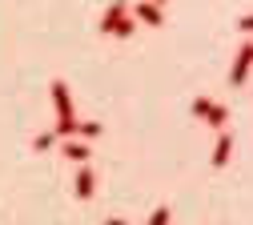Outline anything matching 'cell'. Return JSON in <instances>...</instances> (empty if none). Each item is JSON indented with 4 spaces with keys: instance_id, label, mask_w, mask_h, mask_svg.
Here are the masks:
<instances>
[{
    "instance_id": "1",
    "label": "cell",
    "mask_w": 253,
    "mask_h": 225,
    "mask_svg": "<svg viewBox=\"0 0 253 225\" xmlns=\"http://www.w3.org/2000/svg\"><path fill=\"white\" fill-rule=\"evenodd\" d=\"M52 105H56V129H52V137L56 141H69L77 133V109H73V96H69V85L65 81H52Z\"/></svg>"
},
{
    "instance_id": "2",
    "label": "cell",
    "mask_w": 253,
    "mask_h": 225,
    "mask_svg": "<svg viewBox=\"0 0 253 225\" xmlns=\"http://www.w3.org/2000/svg\"><path fill=\"white\" fill-rule=\"evenodd\" d=\"M249 64H253L249 45H241V48H237V56H233V64H229V85H245V77H249Z\"/></svg>"
},
{
    "instance_id": "3",
    "label": "cell",
    "mask_w": 253,
    "mask_h": 225,
    "mask_svg": "<svg viewBox=\"0 0 253 225\" xmlns=\"http://www.w3.org/2000/svg\"><path fill=\"white\" fill-rule=\"evenodd\" d=\"M129 16V8H125V0H117V4H109V12L101 16V37H113V28Z\"/></svg>"
},
{
    "instance_id": "4",
    "label": "cell",
    "mask_w": 253,
    "mask_h": 225,
    "mask_svg": "<svg viewBox=\"0 0 253 225\" xmlns=\"http://www.w3.org/2000/svg\"><path fill=\"white\" fill-rule=\"evenodd\" d=\"M133 20H145V24H165V8H157V4H149V0H141V4L133 8Z\"/></svg>"
},
{
    "instance_id": "5",
    "label": "cell",
    "mask_w": 253,
    "mask_h": 225,
    "mask_svg": "<svg viewBox=\"0 0 253 225\" xmlns=\"http://www.w3.org/2000/svg\"><path fill=\"white\" fill-rule=\"evenodd\" d=\"M92 193H97V173H92L88 165H81V173H77V197L88 201Z\"/></svg>"
},
{
    "instance_id": "6",
    "label": "cell",
    "mask_w": 253,
    "mask_h": 225,
    "mask_svg": "<svg viewBox=\"0 0 253 225\" xmlns=\"http://www.w3.org/2000/svg\"><path fill=\"white\" fill-rule=\"evenodd\" d=\"M229 153H233V137L225 133V129H221V133H217V145H213V169H221V165H225V161H229Z\"/></svg>"
},
{
    "instance_id": "7",
    "label": "cell",
    "mask_w": 253,
    "mask_h": 225,
    "mask_svg": "<svg viewBox=\"0 0 253 225\" xmlns=\"http://www.w3.org/2000/svg\"><path fill=\"white\" fill-rule=\"evenodd\" d=\"M201 121H205V125H213V129H217V133H221V129H225V125H229V109L213 101V105H209V113H205Z\"/></svg>"
},
{
    "instance_id": "8",
    "label": "cell",
    "mask_w": 253,
    "mask_h": 225,
    "mask_svg": "<svg viewBox=\"0 0 253 225\" xmlns=\"http://www.w3.org/2000/svg\"><path fill=\"white\" fill-rule=\"evenodd\" d=\"M60 149H65V157H69V161H77V165H84V161L92 157V149H88V145H81V141H65Z\"/></svg>"
},
{
    "instance_id": "9",
    "label": "cell",
    "mask_w": 253,
    "mask_h": 225,
    "mask_svg": "<svg viewBox=\"0 0 253 225\" xmlns=\"http://www.w3.org/2000/svg\"><path fill=\"white\" fill-rule=\"evenodd\" d=\"M77 133H81V141H97L105 129H101V121H77Z\"/></svg>"
},
{
    "instance_id": "10",
    "label": "cell",
    "mask_w": 253,
    "mask_h": 225,
    "mask_svg": "<svg viewBox=\"0 0 253 225\" xmlns=\"http://www.w3.org/2000/svg\"><path fill=\"white\" fill-rule=\"evenodd\" d=\"M133 32H137V20H133V16H125V20H121V24L113 28V37H121V41H129Z\"/></svg>"
},
{
    "instance_id": "11",
    "label": "cell",
    "mask_w": 253,
    "mask_h": 225,
    "mask_svg": "<svg viewBox=\"0 0 253 225\" xmlns=\"http://www.w3.org/2000/svg\"><path fill=\"white\" fill-rule=\"evenodd\" d=\"M169 205H161V209H153V217H149V225H169Z\"/></svg>"
},
{
    "instance_id": "12",
    "label": "cell",
    "mask_w": 253,
    "mask_h": 225,
    "mask_svg": "<svg viewBox=\"0 0 253 225\" xmlns=\"http://www.w3.org/2000/svg\"><path fill=\"white\" fill-rule=\"evenodd\" d=\"M52 145H56V137H52V133H41V137L33 141V149H37V153H44V149H52Z\"/></svg>"
},
{
    "instance_id": "13",
    "label": "cell",
    "mask_w": 253,
    "mask_h": 225,
    "mask_svg": "<svg viewBox=\"0 0 253 225\" xmlns=\"http://www.w3.org/2000/svg\"><path fill=\"white\" fill-rule=\"evenodd\" d=\"M237 24H241V32H253V12H249V16H241Z\"/></svg>"
},
{
    "instance_id": "14",
    "label": "cell",
    "mask_w": 253,
    "mask_h": 225,
    "mask_svg": "<svg viewBox=\"0 0 253 225\" xmlns=\"http://www.w3.org/2000/svg\"><path fill=\"white\" fill-rule=\"evenodd\" d=\"M105 225H129V221H125V217H109Z\"/></svg>"
},
{
    "instance_id": "15",
    "label": "cell",
    "mask_w": 253,
    "mask_h": 225,
    "mask_svg": "<svg viewBox=\"0 0 253 225\" xmlns=\"http://www.w3.org/2000/svg\"><path fill=\"white\" fill-rule=\"evenodd\" d=\"M149 4H157V8H165V0H149Z\"/></svg>"
},
{
    "instance_id": "16",
    "label": "cell",
    "mask_w": 253,
    "mask_h": 225,
    "mask_svg": "<svg viewBox=\"0 0 253 225\" xmlns=\"http://www.w3.org/2000/svg\"><path fill=\"white\" fill-rule=\"evenodd\" d=\"M249 56H253V45H249Z\"/></svg>"
}]
</instances>
